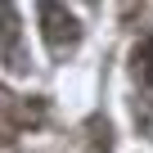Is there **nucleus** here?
Wrapping results in <instances>:
<instances>
[{
  "instance_id": "nucleus-1",
  "label": "nucleus",
  "mask_w": 153,
  "mask_h": 153,
  "mask_svg": "<svg viewBox=\"0 0 153 153\" xmlns=\"http://www.w3.org/2000/svg\"><path fill=\"white\" fill-rule=\"evenodd\" d=\"M36 14H41V36H45V45H50V54H54V59H68L76 45H81V23H76L63 5H54V0H41Z\"/></svg>"
},
{
  "instance_id": "nucleus-2",
  "label": "nucleus",
  "mask_w": 153,
  "mask_h": 153,
  "mask_svg": "<svg viewBox=\"0 0 153 153\" xmlns=\"http://www.w3.org/2000/svg\"><path fill=\"white\" fill-rule=\"evenodd\" d=\"M41 122H45V99H18L0 86V140H14L18 131L41 126Z\"/></svg>"
},
{
  "instance_id": "nucleus-3",
  "label": "nucleus",
  "mask_w": 153,
  "mask_h": 153,
  "mask_svg": "<svg viewBox=\"0 0 153 153\" xmlns=\"http://www.w3.org/2000/svg\"><path fill=\"white\" fill-rule=\"evenodd\" d=\"M0 54L14 72H27V54H23V23L14 0H0Z\"/></svg>"
},
{
  "instance_id": "nucleus-4",
  "label": "nucleus",
  "mask_w": 153,
  "mask_h": 153,
  "mask_svg": "<svg viewBox=\"0 0 153 153\" xmlns=\"http://www.w3.org/2000/svg\"><path fill=\"white\" fill-rule=\"evenodd\" d=\"M131 76L144 90H153V36H140L131 45Z\"/></svg>"
},
{
  "instance_id": "nucleus-5",
  "label": "nucleus",
  "mask_w": 153,
  "mask_h": 153,
  "mask_svg": "<svg viewBox=\"0 0 153 153\" xmlns=\"http://www.w3.org/2000/svg\"><path fill=\"white\" fill-rule=\"evenodd\" d=\"M86 153H113V126H108V117H90L86 122Z\"/></svg>"
}]
</instances>
